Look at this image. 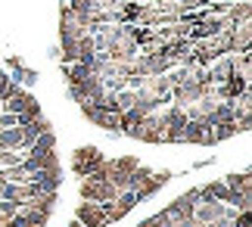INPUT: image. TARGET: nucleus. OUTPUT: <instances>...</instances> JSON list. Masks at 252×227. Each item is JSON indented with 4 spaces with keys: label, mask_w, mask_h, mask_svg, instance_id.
I'll return each instance as SVG.
<instances>
[{
    "label": "nucleus",
    "mask_w": 252,
    "mask_h": 227,
    "mask_svg": "<svg viewBox=\"0 0 252 227\" xmlns=\"http://www.w3.org/2000/svg\"><path fill=\"white\" fill-rule=\"evenodd\" d=\"M78 193H81V199H84V202H100V205L119 196V190H115V187H112L109 181H100V177H94V174L81 177Z\"/></svg>",
    "instance_id": "nucleus-1"
},
{
    "label": "nucleus",
    "mask_w": 252,
    "mask_h": 227,
    "mask_svg": "<svg viewBox=\"0 0 252 227\" xmlns=\"http://www.w3.org/2000/svg\"><path fill=\"white\" fill-rule=\"evenodd\" d=\"M196 205H199V187H193V190L181 193L178 199L168 205L165 215H168V221H187V218H193V209H196Z\"/></svg>",
    "instance_id": "nucleus-2"
},
{
    "label": "nucleus",
    "mask_w": 252,
    "mask_h": 227,
    "mask_svg": "<svg viewBox=\"0 0 252 227\" xmlns=\"http://www.w3.org/2000/svg\"><path fill=\"white\" fill-rule=\"evenodd\" d=\"M100 162H103V153L96 150V146H81V150H75V156H72V171L78 177H87V174H94L100 168Z\"/></svg>",
    "instance_id": "nucleus-3"
},
{
    "label": "nucleus",
    "mask_w": 252,
    "mask_h": 227,
    "mask_svg": "<svg viewBox=\"0 0 252 227\" xmlns=\"http://www.w3.org/2000/svg\"><path fill=\"white\" fill-rule=\"evenodd\" d=\"M75 221L84 224V227H109V218H106L100 202H81L75 209Z\"/></svg>",
    "instance_id": "nucleus-4"
},
{
    "label": "nucleus",
    "mask_w": 252,
    "mask_h": 227,
    "mask_svg": "<svg viewBox=\"0 0 252 227\" xmlns=\"http://www.w3.org/2000/svg\"><path fill=\"white\" fill-rule=\"evenodd\" d=\"M171 181V171H153L147 181H143L137 190H134V196H137V202H143V199H150V196H156V190H162Z\"/></svg>",
    "instance_id": "nucleus-5"
},
{
    "label": "nucleus",
    "mask_w": 252,
    "mask_h": 227,
    "mask_svg": "<svg viewBox=\"0 0 252 227\" xmlns=\"http://www.w3.org/2000/svg\"><path fill=\"white\" fill-rule=\"evenodd\" d=\"M224 209H227V205H224V202H218V199L199 202L196 209H193V221H196V224H209V221H218V218H224Z\"/></svg>",
    "instance_id": "nucleus-6"
},
{
    "label": "nucleus",
    "mask_w": 252,
    "mask_h": 227,
    "mask_svg": "<svg viewBox=\"0 0 252 227\" xmlns=\"http://www.w3.org/2000/svg\"><path fill=\"white\" fill-rule=\"evenodd\" d=\"M178 143L206 146V143H209V125H202V122H187V125H184V131H181V137H178Z\"/></svg>",
    "instance_id": "nucleus-7"
},
{
    "label": "nucleus",
    "mask_w": 252,
    "mask_h": 227,
    "mask_svg": "<svg viewBox=\"0 0 252 227\" xmlns=\"http://www.w3.org/2000/svg\"><path fill=\"white\" fill-rule=\"evenodd\" d=\"M32 103H34V97L28 94L25 87H19L16 94H9L6 100H0V109H3V112H13V115H19V112L25 109V106H32Z\"/></svg>",
    "instance_id": "nucleus-8"
},
{
    "label": "nucleus",
    "mask_w": 252,
    "mask_h": 227,
    "mask_svg": "<svg viewBox=\"0 0 252 227\" xmlns=\"http://www.w3.org/2000/svg\"><path fill=\"white\" fill-rule=\"evenodd\" d=\"M22 150V128H0V153Z\"/></svg>",
    "instance_id": "nucleus-9"
},
{
    "label": "nucleus",
    "mask_w": 252,
    "mask_h": 227,
    "mask_svg": "<svg viewBox=\"0 0 252 227\" xmlns=\"http://www.w3.org/2000/svg\"><path fill=\"white\" fill-rule=\"evenodd\" d=\"M221 181H224V184H227V190H234V193L252 190V177H249V171H240V174H227V177H221Z\"/></svg>",
    "instance_id": "nucleus-10"
},
{
    "label": "nucleus",
    "mask_w": 252,
    "mask_h": 227,
    "mask_svg": "<svg viewBox=\"0 0 252 227\" xmlns=\"http://www.w3.org/2000/svg\"><path fill=\"white\" fill-rule=\"evenodd\" d=\"M19 199H0V218H13V215L19 212Z\"/></svg>",
    "instance_id": "nucleus-11"
},
{
    "label": "nucleus",
    "mask_w": 252,
    "mask_h": 227,
    "mask_svg": "<svg viewBox=\"0 0 252 227\" xmlns=\"http://www.w3.org/2000/svg\"><path fill=\"white\" fill-rule=\"evenodd\" d=\"M9 84H13V78H9L3 68H0V100H3L6 97V91H9Z\"/></svg>",
    "instance_id": "nucleus-12"
},
{
    "label": "nucleus",
    "mask_w": 252,
    "mask_h": 227,
    "mask_svg": "<svg viewBox=\"0 0 252 227\" xmlns=\"http://www.w3.org/2000/svg\"><path fill=\"white\" fill-rule=\"evenodd\" d=\"M19 122H16V115L13 112H0V128H16Z\"/></svg>",
    "instance_id": "nucleus-13"
},
{
    "label": "nucleus",
    "mask_w": 252,
    "mask_h": 227,
    "mask_svg": "<svg viewBox=\"0 0 252 227\" xmlns=\"http://www.w3.org/2000/svg\"><path fill=\"white\" fill-rule=\"evenodd\" d=\"M227 3H237V0H227Z\"/></svg>",
    "instance_id": "nucleus-14"
},
{
    "label": "nucleus",
    "mask_w": 252,
    "mask_h": 227,
    "mask_svg": "<svg viewBox=\"0 0 252 227\" xmlns=\"http://www.w3.org/2000/svg\"><path fill=\"white\" fill-rule=\"evenodd\" d=\"M0 112H3V109H0Z\"/></svg>",
    "instance_id": "nucleus-15"
}]
</instances>
